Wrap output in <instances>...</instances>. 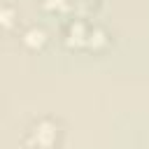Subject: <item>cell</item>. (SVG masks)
I'll use <instances>...</instances> for the list:
<instances>
[{
	"label": "cell",
	"mask_w": 149,
	"mask_h": 149,
	"mask_svg": "<svg viewBox=\"0 0 149 149\" xmlns=\"http://www.w3.org/2000/svg\"><path fill=\"white\" fill-rule=\"evenodd\" d=\"M56 137H58V128H56V123H54L51 119H40V121L33 123L30 130H28V142H30L33 147L47 149V147H51V144L56 142Z\"/></svg>",
	"instance_id": "obj_1"
},
{
	"label": "cell",
	"mask_w": 149,
	"mask_h": 149,
	"mask_svg": "<svg viewBox=\"0 0 149 149\" xmlns=\"http://www.w3.org/2000/svg\"><path fill=\"white\" fill-rule=\"evenodd\" d=\"M23 42H26L28 47H42V44L47 42V35H44L42 28H30V30L23 35Z\"/></svg>",
	"instance_id": "obj_2"
},
{
	"label": "cell",
	"mask_w": 149,
	"mask_h": 149,
	"mask_svg": "<svg viewBox=\"0 0 149 149\" xmlns=\"http://www.w3.org/2000/svg\"><path fill=\"white\" fill-rule=\"evenodd\" d=\"M105 42H107V37H105V33H102L100 28L88 30V35H86V44H88L91 49H98V47H102Z\"/></svg>",
	"instance_id": "obj_3"
},
{
	"label": "cell",
	"mask_w": 149,
	"mask_h": 149,
	"mask_svg": "<svg viewBox=\"0 0 149 149\" xmlns=\"http://www.w3.org/2000/svg\"><path fill=\"white\" fill-rule=\"evenodd\" d=\"M14 19H16L14 7H9V5H0V28H9V26H14Z\"/></svg>",
	"instance_id": "obj_4"
},
{
	"label": "cell",
	"mask_w": 149,
	"mask_h": 149,
	"mask_svg": "<svg viewBox=\"0 0 149 149\" xmlns=\"http://www.w3.org/2000/svg\"><path fill=\"white\" fill-rule=\"evenodd\" d=\"M44 7L47 9H63L65 7V0H44Z\"/></svg>",
	"instance_id": "obj_5"
}]
</instances>
